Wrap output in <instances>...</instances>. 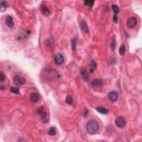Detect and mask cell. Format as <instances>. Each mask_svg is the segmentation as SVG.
Instances as JSON below:
<instances>
[{
	"mask_svg": "<svg viewBox=\"0 0 142 142\" xmlns=\"http://www.w3.org/2000/svg\"><path fill=\"white\" fill-rule=\"evenodd\" d=\"M86 129L89 134H94L97 133L99 129L98 123L94 119H92L88 122L86 125Z\"/></svg>",
	"mask_w": 142,
	"mask_h": 142,
	"instance_id": "6da1fadb",
	"label": "cell"
},
{
	"mask_svg": "<svg viewBox=\"0 0 142 142\" xmlns=\"http://www.w3.org/2000/svg\"><path fill=\"white\" fill-rule=\"evenodd\" d=\"M58 76V73L56 70L53 69H47L43 72L42 77L44 79L47 80H52V79L56 78Z\"/></svg>",
	"mask_w": 142,
	"mask_h": 142,
	"instance_id": "7a4b0ae2",
	"label": "cell"
},
{
	"mask_svg": "<svg viewBox=\"0 0 142 142\" xmlns=\"http://www.w3.org/2000/svg\"><path fill=\"white\" fill-rule=\"evenodd\" d=\"M37 112H38V113L39 115H40L41 119H42V121L43 122V123H46V122H48L47 114L46 113V112L45 111L44 108L42 106H41L40 107L38 108Z\"/></svg>",
	"mask_w": 142,
	"mask_h": 142,
	"instance_id": "3957f363",
	"label": "cell"
},
{
	"mask_svg": "<svg viewBox=\"0 0 142 142\" xmlns=\"http://www.w3.org/2000/svg\"><path fill=\"white\" fill-rule=\"evenodd\" d=\"M115 124L118 128H124L126 124V120L122 117H117L115 119Z\"/></svg>",
	"mask_w": 142,
	"mask_h": 142,
	"instance_id": "277c9868",
	"label": "cell"
},
{
	"mask_svg": "<svg viewBox=\"0 0 142 142\" xmlns=\"http://www.w3.org/2000/svg\"><path fill=\"white\" fill-rule=\"evenodd\" d=\"M137 24V19L135 17H131L127 21V26L130 28H134Z\"/></svg>",
	"mask_w": 142,
	"mask_h": 142,
	"instance_id": "5b68a950",
	"label": "cell"
},
{
	"mask_svg": "<svg viewBox=\"0 0 142 142\" xmlns=\"http://www.w3.org/2000/svg\"><path fill=\"white\" fill-rule=\"evenodd\" d=\"M26 79L24 77H20L19 76H15L13 78V82L15 84L18 86H21L26 83Z\"/></svg>",
	"mask_w": 142,
	"mask_h": 142,
	"instance_id": "8992f818",
	"label": "cell"
},
{
	"mask_svg": "<svg viewBox=\"0 0 142 142\" xmlns=\"http://www.w3.org/2000/svg\"><path fill=\"white\" fill-rule=\"evenodd\" d=\"M65 61L63 56L61 53H58L54 57V62L57 65H61Z\"/></svg>",
	"mask_w": 142,
	"mask_h": 142,
	"instance_id": "52a82bcc",
	"label": "cell"
},
{
	"mask_svg": "<svg viewBox=\"0 0 142 142\" xmlns=\"http://www.w3.org/2000/svg\"><path fill=\"white\" fill-rule=\"evenodd\" d=\"M108 98L111 102H114L117 101L118 98V94L117 92L114 91H111L108 93Z\"/></svg>",
	"mask_w": 142,
	"mask_h": 142,
	"instance_id": "ba28073f",
	"label": "cell"
},
{
	"mask_svg": "<svg viewBox=\"0 0 142 142\" xmlns=\"http://www.w3.org/2000/svg\"><path fill=\"white\" fill-rule=\"evenodd\" d=\"M92 85L96 87H101L103 84V81L102 79H95L91 82Z\"/></svg>",
	"mask_w": 142,
	"mask_h": 142,
	"instance_id": "9c48e42d",
	"label": "cell"
},
{
	"mask_svg": "<svg viewBox=\"0 0 142 142\" xmlns=\"http://www.w3.org/2000/svg\"><path fill=\"white\" fill-rule=\"evenodd\" d=\"M6 24L10 28H13L14 27V22L13 18L10 16H7L6 18Z\"/></svg>",
	"mask_w": 142,
	"mask_h": 142,
	"instance_id": "30bf717a",
	"label": "cell"
},
{
	"mask_svg": "<svg viewBox=\"0 0 142 142\" xmlns=\"http://www.w3.org/2000/svg\"><path fill=\"white\" fill-rule=\"evenodd\" d=\"M41 11L43 13V14L45 15V16H48L50 14V11L48 8L45 4H43L41 6Z\"/></svg>",
	"mask_w": 142,
	"mask_h": 142,
	"instance_id": "8fae6325",
	"label": "cell"
},
{
	"mask_svg": "<svg viewBox=\"0 0 142 142\" xmlns=\"http://www.w3.org/2000/svg\"><path fill=\"white\" fill-rule=\"evenodd\" d=\"M30 100L33 103H36L39 100V96L37 93H32L30 94Z\"/></svg>",
	"mask_w": 142,
	"mask_h": 142,
	"instance_id": "7c38bea8",
	"label": "cell"
},
{
	"mask_svg": "<svg viewBox=\"0 0 142 142\" xmlns=\"http://www.w3.org/2000/svg\"><path fill=\"white\" fill-rule=\"evenodd\" d=\"M81 27L82 30L85 33H88L89 32V29L87 23L84 21H82V22L81 23Z\"/></svg>",
	"mask_w": 142,
	"mask_h": 142,
	"instance_id": "4fadbf2b",
	"label": "cell"
},
{
	"mask_svg": "<svg viewBox=\"0 0 142 142\" xmlns=\"http://www.w3.org/2000/svg\"><path fill=\"white\" fill-rule=\"evenodd\" d=\"M8 7V4L6 1H2L0 3V11L1 12H4Z\"/></svg>",
	"mask_w": 142,
	"mask_h": 142,
	"instance_id": "5bb4252c",
	"label": "cell"
},
{
	"mask_svg": "<svg viewBox=\"0 0 142 142\" xmlns=\"http://www.w3.org/2000/svg\"><path fill=\"white\" fill-rule=\"evenodd\" d=\"M96 109L98 112L100 113H101L102 114H106L108 113V112H109L108 109H106V108H104L98 107V108H96Z\"/></svg>",
	"mask_w": 142,
	"mask_h": 142,
	"instance_id": "9a60e30c",
	"label": "cell"
},
{
	"mask_svg": "<svg viewBox=\"0 0 142 142\" xmlns=\"http://www.w3.org/2000/svg\"><path fill=\"white\" fill-rule=\"evenodd\" d=\"M78 37H75L74 38L72 39L71 40V46L73 51H76V44H77Z\"/></svg>",
	"mask_w": 142,
	"mask_h": 142,
	"instance_id": "2e32d148",
	"label": "cell"
},
{
	"mask_svg": "<svg viewBox=\"0 0 142 142\" xmlns=\"http://www.w3.org/2000/svg\"><path fill=\"white\" fill-rule=\"evenodd\" d=\"M65 102L69 105L73 104V99L71 95H68L67 96L66 98H65Z\"/></svg>",
	"mask_w": 142,
	"mask_h": 142,
	"instance_id": "e0dca14e",
	"label": "cell"
},
{
	"mask_svg": "<svg viewBox=\"0 0 142 142\" xmlns=\"http://www.w3.org/2000/svg\"><path fill=\"white\" fill-rule=\"evenodd\" d=\"M81 74L82 75V77H83V78L85 81H87L88 79V73H87V72L85 70H82L81 72Z\"/></svg>",
	"mask_w": 142,
	"mask_h": 142,
	"instance_id": "ac0fdd59",
	"label": "cell"
},
{
	"mask_svg": "<svg viewBox=\"0 0 142 142\" xmlns=\"http://www.w3.org/2000/svg\"><path fill=\"white\" fill-rule=\"evenodd\" d=\"M119 54L122 55V56H124L125 54V53H126V47H125L124 45H122L120 46L119 50Z\"/></svg>",
	"mask_w": 142,
	"mask_h": 142,
	"instance_id": "d6986e66",
	"label": "cell"
},
{
	"mask_svg": "<svg viewBox=\"0 0 142 142\" xmlns=\"http://www.w3.org/2000/svg\"><path fill=\"white\" fill-rule=\"evenodd\" d=\"M94 3V1H84V4H85V6H88V7H90V8H92L93 6Z\"/></svg>",
	"mask_w": 142,
	"mask_h": 142,
	"instance_id": "ffe728a7",
	"label": "cell"
},
{
	"mask_svg": "<svg viewBox=\"0 0 142 142\" xmlns=\"http://www.w3.org/2000/svg\"><path fill=\"white\" fill-rule=\"evenodd\" d=\"M96 68H97V63L95 61H92L91 63V71L92 72H94V70L96 69Z\"/></svg>",
	"mask_w": 142,
	"mask_h": 142,
	"instance_id": "44dd1931",
	"label": "cell"
},
{
	"mask_svg": "<svg viewBox=\"0 0 142 142\" xmlns=\"http://www.w3.org/2000/svg\"><path fill=\"white\" fill-rule=\"evenodd\" d=\"M112 8L115 14H118L119 12V7L117 5H116V4H113L112 6Z\"/></svg>",
	"mask_w": 142,
	"mask_h": 142,
	"instance_id": "7402d4cb",
	"label": "cell"
},
{
	"mask_svg": "<svg viewBox=\"0 0 142 142\" xmlns=\"http://www.w3.org/2000/svg\"><path fill=\"white\" fill-rule=\"evenodd\" d=\"M56 129L54 127H51L48 131V134L50 135H54L56 134Z\"/></svg>",
	"mask_w": 142,
	"mask_h": 142,
	"instance_id": "603a6c76",
	"label": "cell"
},
{
	"mask_svg": "<svg viewBox=\"0 0 142 142\" xmlns=\"http://www.w3.org/2000/svg\"><path fill=\"white\" fill-rule=\"evenodd\" d=\"M10 91L12 93H13L15 94H18L19 93V88L17 87H11L10 88Z\"/></svg>",
	"mask_w": 142,
	"mask_h": 142,
	"instance_id": "cb8c5ba5",
	"label": "cell"
},
{
	"mask_svg": "<svg viewBox=\"0 0 142 142\" xmlns=\"http://www.w3.org/2000/svg\"><path fill=\"white\" fill-rule=\"evenodd\" d=\"M115 39H113L112 41V42H111V48H112V50H113L114 48H115V44H116V42H115Z\"/></svg>",
	"mask_w": 142,
	"mask_h": 142,
	"instance_id": "d4e9b609",
	"label": "cell"
},
{
	"mask_svg": "<svg viewBox=\"0 0 142 142\" xmlns=\"http://www.w3.org/2000/svg\"><path fill=\"white\" fill-rule=\"evenodd\" d=\"M4 80V74L2 72H0V81L3 82Z\"/></svg>",
	"mask_w": 142,
	"mask_h": 142,
	"instance_id": "484cf974",
	"label": "cell"
},
{
	"mask_svg": "<svg viewBox=\"0 0 142 142\" xmlns=\"http://www.w3.org/2000/svg\"><path fill=\"white\" fill-rule=\"evenodd\" d=\"M113 21L114 22L117 23V21H118V17L117 16V15H114L113 17Z\"/></svg>",
	"mask_w": 142,
	"mask_h": 142,
	"instance_id": "4316f807",
	"label": "cell"
}]
</instances>
